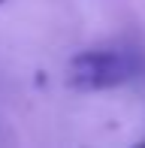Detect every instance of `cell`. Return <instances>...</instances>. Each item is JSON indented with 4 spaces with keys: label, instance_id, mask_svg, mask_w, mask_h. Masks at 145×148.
Wrapping results in <instances>:
<instances>
[{
    "label": "cell",
    "instance_id": "cell-1",
    "mask_svg": "<svg viewBox=\"0 0 145 148\" xmlns=\"http://www.w3.org/2000/svg\"><path fill=\"white\" fill-rule=\"evenodd\" d=\"M142 60L133 51H82L67 64V85L72 91H109L130 82L139 73Z\"/></svg>",
    "mask_w": 145,
    "mask_h": 148
},
{
    "label": "cell",
    "instance_id": "cell-2",
    "mask_svg": "<svg viewBox=\"0 0 145 148\" xmlns=\"http://www.w3.org/2000/svg\"><path fill=\"white\" fill-rule=\"evenodd\" d=\"M0 3H6V0H0Z\"/></svg>",
    "mask_w": 145,
    "mask_h": 148
}]
</instances>
